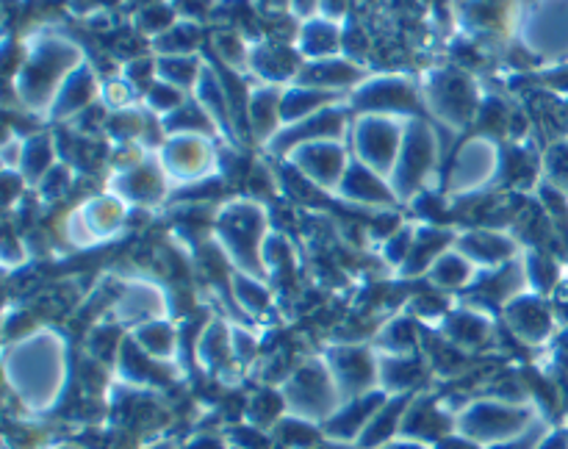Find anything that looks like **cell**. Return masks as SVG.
I'll return each mask as SVG.
<instances>
[{
    "mask_svg": "<svg viewBox=\"0 0 568 449\" xmlns=\"http://www.w3.org/2000/svg\"><path fill=\"white\" fill-rule=\"evenodd\" d=\"M83 50L64 33H37L22 48L20 67L14 72V89L20 105L39 116H48L61 83L75 67L83 64Z\"/></svg>",
    "mask_w": 568,
    "mask_h": 449,
    "instance_id": "6da1fadb",
    "label": "cell"
},
{
    "mask_svg": "<svg viewBox=\"0 0 568 449\" xmlns=\"http://www.w3.org/2000/svg\"><path fill=\"white\" fill-rule=\"evenodd\" d=\"M6 366L17 394L31 408H48L55 402L64 382V344L55 333H37L11 349Z\"/></svg>",
    "mask_w": 568,
    "mask_h": 449,
    "instance_id": "7a4b0ae2",
    "label": "cell"
},
{
    "mask_svg": "<svg viewBox=\"0 0 568 449\" xmlns=\"http://www.w3.org/2000/svg\"><path fill=\"white\" fill-rule=\"evenodd\" d=\"M266 227H270V214L264 205L244 197L222 205L214 222L220 253H225L242 275L258 277V280H266L264 244L270 236Z\"/></svg>",
    "mask_w": 568,
    "mask_h": 449,
    "instance_id": "3957f363",
    "label": "cell"
},
{
    "mask_svg": "<svg viewBox=\"0 0 568 449\" xmlns=\"http://www.w3.org/2000/svg\"><path fill=\"white\" fill-rule=\"evenodd\" d=\"M419 89L425 111L442 125L464 131L477 120L483 98L469 72L460 67H433L419 78Z\"/></svg>",
    "mask_w": 568,
    "mask_h": 449,
    "instance_id": "277c9868",
    "label": "cell"
},
{
    "mask_svg": "<svg viewBox=\"0 0 568 449\" xmlns=\"http://www.w3.org/2000/svg\"><path fill=\"white\" fill-rule=\"evenodd\" d=\"M438 161H442L438 131L425 116H410L408 125H405L397 164H394L392 177H388L399 203H410V200L425 192L427 181L438 172Z\"/></svg>",
    "mask_w": 568,
    "mask_h": 449,
    "instance_id": "5b68a950",
    "label": "cell"
},
{
    "mask_svg": "<svg viewBox=\"0 0 568 449\" xmlns=\"http://www.w3.org/2000/svg\"><path fill=\"white\" fill-rule=\"evenodd\" d=\"M281 394L286 410H292V416L305 421H327L344 402L342 391L331 375V366L320 358L294 369L283 382Z\"/></svg>",
    "mask_w": 568,
    "mask_h": 449,
    "instance_id": "8992f818",
    "label": "cell"
},
{
    "mask_svg": "<svg viewBox=\"0 0 568 449\" xmlns=\"http://www.w3.org/2000/svg\"><path fill=\"white\" fill-rule=\"evenodd\" d=\"M410 116L358 114L349 127V153L388 181L403 147L405 125Z\"/></svg>",
    "mask_w": 568,
    "mask_h": 449,
    "instance_id": "52a82bcc",
    "label": "cell"
},
{
    "mask_svg": "<svg viewBox=\"0 0 568 449\" xmlns=\"http://www.w3.org/2000/svg\"><path fill=\"white\" fill-rule=\"evenodd\" d=\"M532 427L530 408H521L516 402H499V399H480L464 408V414L455 421V430L460 436L471 438L480 447L491 449L505 441L525 436Z\"/></svg>",
    "mask_w": 568,
    "mask_h": 449,
    "instance_id": "ba28073f",
    "label": "cell"
},
{
    "mask_svg": "<svg viewBox=\"0 0 568 449\" xmlns=\"http://www.w3.org/2000/svg\"><path fill=\"white\" fill-rule=\"evenodd\" d=\"M347 105L353 114H392V116H422L425 100H422L419 81L399 72L386 75H369L361 86L347 94Z\"/></svg>",
    "mask_w": 568,
    "mask_h": 449,
    "instance_id": "9c48e42d",
    "label": "cell"
},
{
    "mask_svg": "<svg viewBox=\"0 0 568 449\" xmlns=\"http://www.w3.org/2000/svg\"><path fill=\"white\" fill-rule=\"evenodd\" d=\"M155 159H159L161 170L166 172L170 181L200 183L216 170L220 155H216L211 136H203V133H175V136H166L159 144Z\"/></svg>",
    "mask_w": 568,
    "mask_h": 449,
    "instance_id": "30bf717a",
    "label": "cell"
},
{
    "mask_svg": "<svg viewBox=\"0 0 568 449\" xmlns=\"http://www.w3.org/2000/svg\"><path fill=\"white\" fill-rule=\"evenodd\" d=\"M503 170V150L491 136H475L460 144L458 155L453 159L447 172V192L466 197L480 194Z\"/></svg>",
    "mask_w": 568,
    "mask_h": 449,
    "instance_id": "8fae6325",
    "label": "cell"
},
{
    "mask_svg": "<svg viewBox=\"0 0 568 449\" xmlns=\"http://www.w3.org/2000/svg\"><path fill=\"white\" fill-rule=\"evenodd\" d=\"M283 159L300 175L308 177L316 188H322V192H338V183H342L344 172H347L349 161H353V153L344 147L342 139H322V142H308L288 150Z\"/></svg>",
    "mask_w": 568,
    "mask_h": 449,
    "instance_id": "7c38bea8",
    "label": "cell"
},
{
    "mask_svg": "<svg viewBox=\"0 0 568 449\" xmlns=\"http://www.w3.org/2000/svg\"><path fill=\"white\" fill-rule=\"evenodd\" d=\"M349 114H353V109L347 105V100H342L336 105H327V109L283 127L270 142V150L277 155H286L288 150L300 147V144L322 142V139H342L344 142V136H349V127H353Z\"/></svg>",
    "mask_w": 568,
    "mask_h": 449,
    "instance_id": "4fadbf2b",
    "label": "cell"
},
{
    "mask_svg": "<svg viewBox=\"0 0 568 449\" xmlns=\"http://www.w3.org/2000/svg\"><path fill=\"white\" fill-rule=\"evenodd\" d=\"M325 360L344 399H355L377 388V375H381L377 349H366L364 344H342L333 347Z\"/></svg>",
    "mask_w": 568,
    "mask_h": 449,
    "instance_id": "5bb4252c",
    "label": "cell"
},
{
    "mask_svg": "<svg viewBox=\"0 0 568 449\" xmlns=\"http://www.w3.org/2000/svg\"><path fill=\"white\" fill-rule=\"evenodd\" d=\"M305 59L294 44L281 42V39H258L250 44L247 72H253L261 83H272V86H288L297 81L300 70H303Z\"/></svg>",
    "mask_w": 568,
    "mask_h": 449,
    "instance_id": "9a60e30c",
    "label": "cell"
},
{
    "mask_svg": "<svg viewBox=\"0 0 568 449\" xmlns=\"http://www.w3.org/2000/svg\"><path fill=\"white\" fill-rule=\"evenodd\" d=\"M125 222V205L116 194H98V197L87 200L75 214L70 216V238L78 244H94L109 238L111 233L120 231Z\"/></svg>",
    "mask_w": 568,
    "mask_h": 449,
    "instance_id": "2e32d148",
    "label": "cell"
},
{
    "mask_svg": "<svg viewBox=\"0 0 568 449\" xmlns=\"http://www.w3.org/2000/svg\"><path fill=\"white\" fill-rule=\"evenodd\" d=\"M338 197H344L347 203L361 205V208H377V211H392L399 203L397 194H394L392 183L383 175H377L375 170H369L366 164H361L358 159L349 161L347 172H344L342 183H338Z\"/></svg>",
    "mask_w": 568,
    "mask_h": 449,
    "instance_id": "e0dca14e",
    "label": "cell"
},
{
    "mask_svg": "<svg viewBox=\"0 0 568 449\" xmlns=\"http://www.w3.org/2000/svg\"><path fill=\"white\" fill-rule=\"evenodd\" d=\"M109 188H114L116 197L133 205H153L166 194V172L161 170L153 153V159L142 161L139 166L111 172Z\"/></svg>",
    "mask_w": 568,
    "mask_h": 449,
    "instance_id": "ac0fdd59",
    "label": "cell"
},
{
    "mask_svg": "<svg viewBox=\"0 0 568 449\" xmlns=\"http://www.w3.org/2000/svg\"><path fill=\"white\" fill-rule=\"evenodd\" d=\"M369 78V70L358 61L347 59V55H336V59H322V61H305L303 70H300L297 81L305 86L325 89V92L336 94H349L355 86Z\"/></svg>",
    "mask_w": 568,
    "mask_h": 449,
    "instance_id": "d6986e66",
    "label": "cell"
},
{
    "mask_svg": "<svg viewBox=\"0 0 568 449\" xmlns=\"http://www.w3.org/2000/svg\"><path fill=\"white\" fill-rule=\"evenodd\" d=\"M100 86H103V83H100L98 75H94L92 64H89V61H83V64L75 67V70L70 72V78L61 83L59 94H55L53 105H50V111L44 120L72 122L78 114H81V111H87L89 105L98 103Z\"/></svg>",
    "mask_w": 568,
    "mask_h": 449,
    "instance_id": "ffe728a7",
    "label": "cell"
},
{
    "mask_svg": "<svg viewBox=\"0 0 568 449\" xmlns=\"http://www.w3.org/2000/svg\"><path fill=\"white\" fill-rule=\"evenodd\" d=\"M388 394L383 388H375L369 394H361V397L347 399L336 414L327 419L325 432L336 441H358L364 436V430L369 427V421L375 419L377 410L386 405Z\"/></svg>",
    "mask_w": 568,
    "mask_h": 449,
    "instance_id": "44dd1931",
    "label": "cell"
},
{
    "mask_svg": "<svg viewBox=\"0 0 568 449\" xmlns=\"http://www.w3.org/2000/svg\"><path fill=\"white\" fill-rule=\"evenodd\" d=\"M453 247L464 253L475 266H488V269L505 266L516 253L514 238L499 231H488V227L464 231L460 236H455Z\"/></svg>",
    "mask_w": 568,
    "mask_h": 449,
    "instance_id": "7402d4cb",
    "label": "cell"
},
{
    "mask_svg": "<svg viewBox=\"0 0 568 449\" xmlns=\"http://www.w3.org/2000/svg\"><path fill=\"white\" fill-rule=\"evenodd\" d=\"M281 98L283 86H272V83H258L250 89L247 100V127L258 144L270 147L272 139L281 133L283 116H281Z\"/></svg>",
    "mask_w": 568,
    "mask_h": 449,
    "instance_id": "603a6c76",
    "label": "cell"
},
{
    "mask_svg": "<svg viewBox=\"0 0 568 449\" xmlns=\"http://www.w3.org/2000/svg\"><path fill=\"white\" fill-rule=\"evenodd\" d=\"M294 48L300 50L305 61H322V59H336L342 53V22H333L327 17H311L303 20L297 28V39Z\"/></svg>",
    "mask_w": 568,
    "mask_h": 449,
    "instance_id": "cb8c5ba5",
    "label": "cell"
},
{
    "mask_svg": "<svg viewBox=\"0 0 568 449\" xmlns=\"http://www.w3.org/2000/svg\"><path fill=\"white\" fill-rule=\"evenodd\" d=\"M508 325L514 327V333L519 338L530 344L547 341L549 333H552V310L547 308V303L532 294H519L508 303Z\"/></svg>",
    "mask_w": 568,
    "mask_h": 449,
    "instance_id": "d4e9b609",
    "label": "cell"
},
{
    "mask_svg": "<svg viewBox=\"0 0 568 449\" xmlns=\"http://www.w3.org/2000/svg\"><path fill=\"white\" fill-rule=\"evenodd\" d=\"M166 310L164 294L153 283H128L125 292L116 299L114 316L116 322H125V325H144V322L161 319Z\"/></svg>",
    "mask_w": 568,
    "mask_h": 449,
    "instance_id": "484cf974",
    "label": "cell"
},
{
    "mask_svg": "<svg viewBox=\"0 0 568 449\" xmlns=\"http://www.w3.org/2000/svg\"><path fill=\"white\" fill-rule=\"evenodd\" d=\"M342 100H347V94L325 92V89L305 86V83H288V86H283V98H281L283 127L294 125V122L305 120V116L316 114V111L327 109V105L342 103Z\"/></svg>",
    "mask_w": 568,
    "mask_h": 449,
    "instance_id": "4316f807",
    "label": "cell"
},
{
    "mask_svg": "<svg viewBox=\"0 0 568 449\" xmlns=\"http://www.w3.org/2000/svg\"><path fill=\"white\" fill-rule=\"evenodd\" d=\"M449 244H455V233L444 231V227L425 225L416 231L414 247H410L408 261L403 264V275H422V272H430V266L442 258L449 249Z\"/></svg>",
    "mask_w": 568,
    "mask_h": 449,
    "instance_id": "83f0119b",
    "label": "cell"
},
{
    "mask_svg": "<svg viewBox=\"0 0 568 449\" xmlns=\"http://www.w3.org/2000/svg\"><path fill=\"white\" fill-rule=\"evenodd\" d=\"M55 164H59L55 136H50V133H33V136H26V144H22V161L17 172H20L28 183L42 181Z\"/></svg>",
    "mask_w": 568,
    "mask_h": 449,
    "instance_id": "f1b7e54d",
    "label": "cell"
},
{
    "mask_svg": "<svg viewBox=\"0 0 568 449\" xmlns=\"http://www.w3.org/2000/svg\"><path fill=\"white\" fill-rule=\"evenodd\" d=\"M203 44V28L192 17H181L170 31L153 39V55H197Z\"/></svg>",
    "mask_w": 568,
    "mask_h": 449,
    "instance_id": "f546056e",
    "label": "cell"
},
{
    "mask_svg": "<svg viewBox=\"0 0 568 449\" xmlns=\"http://www.w3.org/2000/svg\"><path fill=\"white\" fill-rule=\"evenodd\" d=\"M444 330H447L449 341L458 344V347H477V344L486 341L488 330H491V322L477 308H460L449 316Z\"/></svg>",
    "mask_w": 568,
    "mask_h": 449,
    "instance_id": "4dcf8cb0",
    "label": "cell"
},
{
    "mask_svg": "<svg viewBox=\"0 0 568 449\" xmlns=\"http://www.w3.org/2000/svg\"><path fill=\"white\" fill-rule=\"evenodd\" d=\"M427 277H430L433 286L438 288H464L475 280V264L453 247L430 266Z\"/></svg>",
    "mask_w": 568,
    "mask_h": 449,
    "instance_id": "1f68e13d",
    "label": "cell"
},
{
    "mask_svg": "<svg viewBox=\"0 0 568 449\" xmlns=\"http://www.w3.org/2000/svg\"><path fill=\"white\" fill-rule=\"evenodd\" d=\"M203 67L205 61L200 55H155V72L161 81L172 83L183 92H192Z\"/></svg>",
    "mask_w": 568,
    "mask_h": 449,
    "instance_id": "d6a6232c",
    "label": "cell"
},
{
    "mask_svg": "<svg viewBox=\"0 0 568 449\" xmlns=\"http://www.w3.org/2000/svg\"><path fill=\"white\" fill-rule=\"evenodd\" d=\"M133 341L144 349L153 360H170L175 355V327L166 325L164 319L144 322L131 333Z\"/></svg>",
    "mask_w": 568,
    "mask_h": 449,
    "instance_id": "836d02e7",
    "label": "cell"
},
{
    "mask_svg": "<svg viewBox=\"0 0 568 449\" xmlns=\"http://www.w3.org/2000/svg\"><path fill=\"white\" fill-rule=\"evenodd\" d=\"M419 333L414 319H394L377 336V353L381 355H414Z\"/></svg>",
    "mask_w": 568,
    "mask_h": 449,
    "instance_id": "e575fe53",
    "label": "cell"
},
{
    "mask_svg": "<svg viewBox=\"0 0 568 449\" xmlns=\"http://www.w3.org/2000/svg\"><path fill=\"white\" fill-rule=\"evenodd\" d=\"M231 288H233V297L239 299V305H242L244 314L261 316L270 310L272 294H270V288H266V280H258V277H250V275H242V272H239V275L233 277Z\"/></svg>",
    "mask_w": 568,
    "mask_h": 449,
    "instance_id": "d590c367",
    "label": "cell"
},
{
    "mask_svg": "<svg viewBox=\"0 0 568 449\" xmlns=\"http://www.w3.org/2000/svg\"><path fill=\"white\" fill-rule=\"evenodd\" d=\"M142 100H144V109H148L150 114L159 116V120H164V116H170L172 111L181 109L189 98L183 89H178V86H172V83L155 78V81L148 86V92L142 94Z\"/></svg>",
    "mask_w": 568,
    "mask_h": 449,
    "instance_id": "8d00e7d4",
    "label": "cell"
},
{
    "mask_svg": "<svg viewBox=\"0 0 568 449\" xmlns=\"http://www.w3.org/2000/svg\"><path fill=\"white\" fill-rule=\"evenodd\" d=\"M178 20H181V17H178V11L172 9L166 0H153V3H148L144 9H139L136 28L144 33V37L155 39L164 31H170Z\"/></svg>",
    "mask_w": 568,
    "mask_h": 449,
    "instance_id": "74e56055",
    "label": "cell"
},
{
    "mask_svg": "<svg viewBox=\"0 0 568 449\" xmlns=\"http://www.w3.org/2000/svg\"><path fill=\"white\" fill-rule=\"evenodd\" d=\"M72 175H75V166L59 161V164H55L53 170H50L48 175L37 183L39 197H42L44 203H55V200L67 197V192L72 188Z\"/></svg>",
    "mask_w": 568,
    "mask_h": 449,
    "instance_id": "f35d334b",
    "label": "cell"
},
{
    "mask_svg": "<svg viewBox=\"0 0 568 449\" xmlns=\"http://www.w3.org/2000/svg\"><path fill=\"white\" fill-rule=\"evenodd\" d=\"M525 275H527V280H530V286H532V280H536V288H549L552 286V280L555 277H558V269H555V258L552 255H544V253H530L527 255V261H525Z\"/></svg>",
    "mask_w": 568,
    "mask_h": 449,
    "instance_id": "ab89813d",
    "label": "cell"
},
{
    "mask_svg": "<svg viewBox=\"0 0 568 449\" xmlns=\"http://www.w3.org/2000/svg\"><path fill=\"white\" fill-rule=\"evenodd\" d=\"M349 6H353V0H320V11L316 14L320 17H327V20L333 22H344L349 14Z\"/></svg>",
    "mask_w": 568,
    "mask_h": 449,
    "instance_id": "60d3db41",
    "label": "cell"
},
{
    "mask_svg": "<svg viewBox=\"0 0 568 449\" xmlns=\"http://www.w3.org/2000/svg\"><path fill=\"white\" fill-rule=\"evenodd\" d=\"M253 6L266 17L292 14V0H253Z\"/></svg>",
    "mask_w": 568,
    "mask_h": 449,
    "instance_id": "b9f144b4",
    "label": "cell"
},
{
    "mask_svg": "<svg viewBox=\"0 0 568 449\" xmlns=\"http://www.w3.org/2000/svg\"><path fill=\"white\" fill-rule=\"evenodd\" d=\"M436 449H486V447H480V443L477 441H471V438H466V436H447V438H442V441L436 443Z\"/></svg>",
    "mask_w": 568,
    "mask_h": 449,
    "instance_id": "7bdbcfd3",
    "label": "cell"
},
{
    "mask_svg": "<svg viewBox=\"0 0 568 449\" xmlns=\"http://www.w3.org/2000/svg\"><path fill=\"white\" fill-rule=\"evenodd\" d=\"M320 11V0H292V14L297 17L300 22L311 20Z\"/></svg>",
    "mask_w": 568,
    "mask_h": 449,
    "instance_id": "ee69618b",
    "label": "cell"
},
{
    "mask_svg": "<svg viewBox=\"0 0 568 449\" xmlns=\"http://www.w3.org/2000/svg\"><path fill=\"white\" fill-rule=\"evenodd\" d=\"M186 449H225V441H222V438L209 436V432H205V436L192 438V441L186 443Z\"/></svg>",
    "mask_w": 568,
    "mask_h": 449,
    "instance_id": "f6af8a7d",
    "label": "cell"
},
{
    "mask_svg": "<svg viewBox=\"0 0 568 449\" xmlns=\"http://www.w3.org/2000/svg\"><path fill=\"white\" fill-rule=\"evenodd\" d=\"M377 449H430V447H427V443H422V441H414V438L399 436V438H394V441L383 443V447H377Z\"/></svg>",
    "mask_w": 568,
    "mask_h": 449,
    "instance_id": "bcb514c9",
    "label": "cell"
},
{
    "mask_svg": "<svg viewBox=\"0 0 568 449\" xmlns=\"http://www.w3.org/2000/svg\"><path fill=\"white\" fill-rule=\"evenodd\" d=\"M53 449H78V447H67V443H61V447H53Z\"/></svg>",
    "mask_w": 568,
    "mask_h": 449,
    "instance_id": "7dc6e473",
    "label": "cell"
}]
</instances>
